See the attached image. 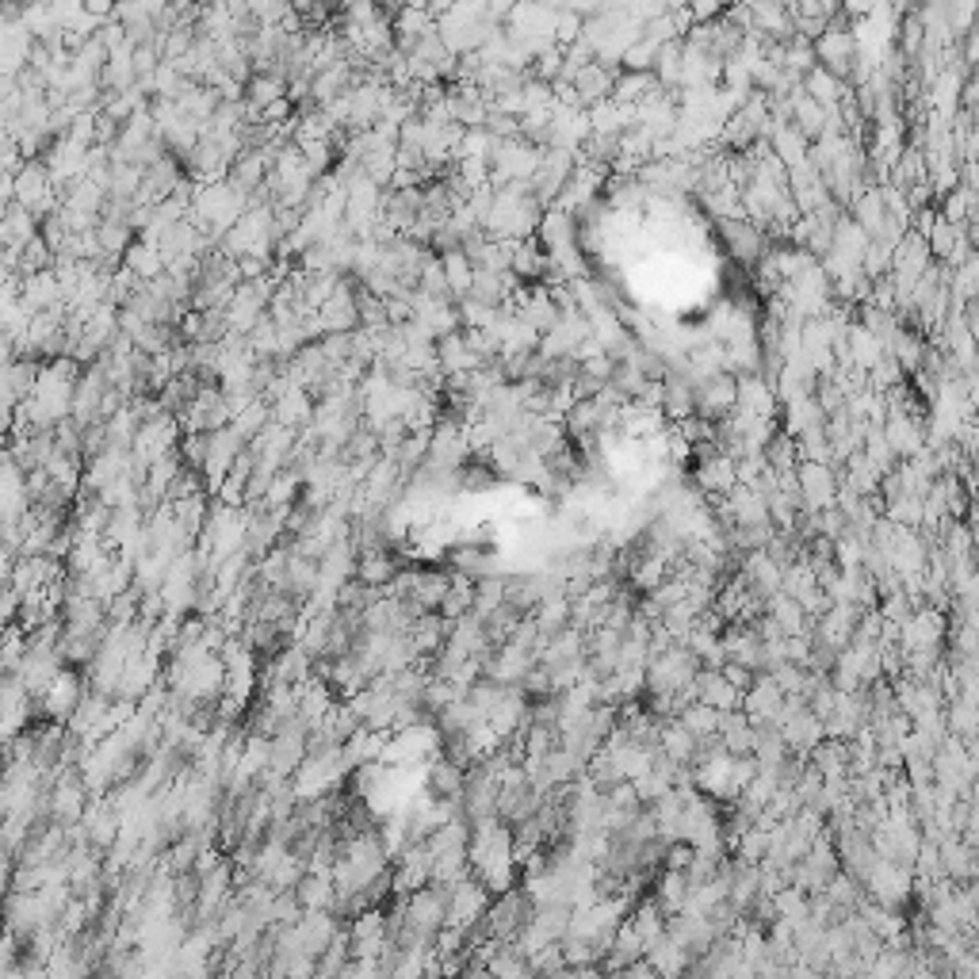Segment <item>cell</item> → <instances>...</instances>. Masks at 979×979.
Segmentation results:
<instances>
[{"mask_svg":"<svg viewBox=\"0 0 979 979\" xmlns=\"http://www.w3.org/2000/svg\"><path fill=\"white\" fill-rule=\"evenodd\" d=\"M467 868L490 896L517 888V854H513V826H505L502 818H483L471 823V842H467Z\"/></svg>","mask_w":979,"mask_h":979,"instance_id":"1","label":"cell"},{"mask_svg":"<svg viewBox=\"0 0 979 979\" xmlns=\"http://www.w3.org/2000/svg\"><path fill=\"white\" fill-rule=\"evenodd\" d=\"M528 918H532V899L525 896V888H509V892H502V896L490 899L486 918L475 930V938L513 945L521 938V930L528 926Z\"/></svg>","mask_w":979,"mask_h":979,"instance_id":"2","label":"cell"},{"mask_svg":"<svg viewBox=\"0 0 979 979\" xmlns=\"http://www.w3.org/2000/svg\"><path fill=\"white\" fill-rule=\"evenodd\" d=\"M399 918H402V926H410V930L418 934V938H425L429 945H433L436 934L444 930V918H449V888H441V884H425V888L402 896Z\"/></svg>","mask_w":979,"mask_h":979,"instance_id":"3","label":"cell"},{"mask_svg":"<svg viewBox=\"0 0 979 979\" xmlns=\"http://www.w3.org/2000/svg\"><path fill=\"white\" fill-rule=\"evenodd\" d=\"M486 907H490V892L475 880V876H467V880H460L449 888V918H444V926L471 938V934L483 926Z\"/></svg>","mask_w":979,"mask_h":979,"instance_id":"4","label":"cell"},{"mask_svg":"<svg viewBox=\"0 0 979 979\" xmlns=\"http://www.w3.org/2000/svg\"><path fill=\"white\" fill-rule=\"evenodd\" d=\"M910 892H915V873L907 865H896V861H876V868L865 880V899L892 910H899L910 899Z\"/></svg>","mask_w":979,"mask_h":979,"instance_id":"5","label":"cell"},{"mask_svg":"<svg viewBox=\"0 0 979 979\" xmlns=\"http://www.w3.org/2000/svg\"><path fill=\"white\" fill-rule=\"evenodd\" d=\"M796 483H800V513H818L826 509V505H834L838 471L826 467V463H800Z\"/></svg>","mask_w":979,"mask_h":979,"instance_id":"6","label":"cell"},{"mask_svg":"<svg viewBox=\"0 0 979 979\" xmlns=\"http://www.w3.org/2000/svg\"><path fill=\"white\" fill-rule=\"evenodd\" d=\"M399 570H402V563L391 547H364V552H357V570H352V578H357L360 586H368L371 594H387L391 581L399 578Z\"/></svg>","mask_w":979,"mask_h":979,"instance_id":"7","label":"cell"},{"mask_svg":"<svg viewBox=\"0 0 979 979\" xmlns=\"http://www.w3.org/2000/svg\"><path fill=\"white\" fill-rule=\"evenodd\" d=\"M693 406H697V418L704 421H723L734 413V375H728V371H720V375H708L704 383L693 387Z\"/></svg>","mask_w":979,"mask_h":979,"instance_id":"8","label":"cell"},{"mask_svg":"<svg viewBox=\"0 0 979 979\" xmlns=\"http://www.w3.org/2000/svg\"><path fill=\"white\" fill-rule=\"evenodd\" d=\"M463 776H467L463 765H455L449 754H436L421 770V792H429L433 800H444V804H460Z\"/></svg>","mask_w":979,"mask_h":979,"instance_id":"9","label":"cell"},{"mask_svg":"<svg viewBox=\"0 0 979 979\" xmlns=\"http://www.w3.org/2000/svg\"><path fill=\"white\" fill-rule=\"evenodd\" d=\"M693 455H700V460H697V490H704V497H712V502L728 497V490L734 486V460H731V455L715 452L712 444H708V449H697Z\"/></svg>","mask_w":979,"mask_h":979,"instance_id":"10","label":"cell"},{"mask_svg":"<svg viewBox=\"0 0 979 979\" xmlns=\"http://www.w3.org/2000/svg\"><path fill=\"white\" fill-rule=\"evenodd\" d=\"M884 441H888L892 455L903 463L910 455L926 449V418H910V413H888V421L880 425Z\"/></svg>","mask_w":979,"mask_h":979,"instance_id":"11","label":"cell"},{"mask_svg":"<svg viewBox=\"0 0 979 979\" xmlns=\"http://www.w3.org/2000/svg\"><path fill=\"white\" fill-rule=\"evenodd\" d=\"M776 410H781V402L762 375H734V413L739 418H776Z\"/></svg>","mask_w":979,"mask_h":979,"instance_id":"12","label":"cell"},{"mask_svg":"<svg viewBox=\"0 0 979 979\" xmlns=\"http://www.w3.org/2000/svg\"><path fill=\"white\" fill-rule=\"evenodd\" d=\"M643 965L651 968L658 979H681L689 968H693V952H689L681 941H673L670 934H662L658 941L647 945Z\"/></svg>","mask_w":979,"mask_h":979,"instance_id":"13","label":"cell"},{"mask_svg":"<svg viewBox=\"0 0 979 979\" xmlns=\"http://www.w3.org/2000/svg\"><path fill=\"white\" fill-rule=\"evenodd\" d=\"M781 704H784V693L776 689V681L770 678V673H758L754 686L742 693L739 712L746 715L750 723H776V715H781Z\"/></svg>","mask_w":979,"mask_h":979,"instance_id":"14","label":"cell"},{"mask_svg":"<svg viewBox=\"0 0 979 979\" xmlns=\"http://www.w3.org/2000/svg\"><path fill=\"white\" fill-rule=\"evenodd\" d=\"M693 700L697 704H708L715 712H734L742 704V693L723 678L720 670H697L693 678Z\"/></svg>","mask_w":979,"mask_h":979,"instance_id":"15","label":"cell"},{"mask_svg":"<svg viewBox=\"0 0 979 979\" xmlns=\"http://www.w3.org/2000/svg\"><path fill=\"white\" fill-rule=\"evenodd\" d=\"M723 238H728L731 257L742 260V265H762V257L773 249V245L765 241V234L754 230L746 218H739V223H723Z\"/></svg>","mask_w":979,"mask_h":979,"instance_id":"16","label":"cell"},{"mask_svg":"<svg viewBox=\"0 0 979 979\" xmlns=\"http://www.w3.org/2000/svg\"><path fill=\"white\" fill-rule=\"evenodd\" d=\"M612 81H616V70H605V65L589 62L586 70L578 73V78L570 81L574 96H578L581 112H589L594 104H601V100L612 96Z\"/></svg>","mask_w":979,"mask_h":979,"instance_id":"17","label":"cell"},{"mask_svg":"<svg viewBox=\"0 0 979 979\" xmlns=\"http://www.w3.org/2000/svg\"><path fill=\"white\" fill-rule=\"evenodd\" d=\"M123 268L138 284H154V280H162V276H165V257H162V249H157V241L138 238L131 249L123 253Z\"/></svg>","mask_w":979,"mask_h":979,"instance_id":"18","label":"cell"},{"mask_svg":"<svg viewBox=\"0 0 979 979\" xmlns=\"http://www.w3.org/2000/svg\"><path fill=\"white\" fill-rule=\"evenodd\" d=\"M686 899H689L686 873H673V868H666V873L655 880V892H651V903L658 907V915H662V918L681 915V910H686Z\"/></svg>","mask_w":979,"mask_h":979,"instance_id":"19","label":"cell"},{"mask_svg":"<svg viewBox=\"0 0 979 979\" xmlns=\"http://www.w3.org/2000/svg\"><path fill=\"white\" fill-rule=\"evenodd\" d=\"M849 210H854V215H849V218H854L861 230L868 234V241L880 238L884 223H888V210H884L880 188H865V192H861V196L854 199V204H849Z\"/></svg>","mask_w":979,"mask_h":979,"instance_id":"20","label":"cell"},{"mask_svg":"<svg viewBox=\"0 0 979 979\" xmlns=\"http://www.w3.org/2000/svg\"><path fill=\"white\" fill-rule=\"evenodd\" d=\"M639 960H643V941H639L628 926H620V930L612 934L609 949H605L601 965L609 968V972H624V968L639 965Z\"/></svg>","mask_w":979,"mask_h":979,"instance_id":"21","label":"cell"},{"mask_svg":"<svg viewBox=\"0 0 979 979\" xmlns=\"http://www.w3.org/2000/svg\"><path fill=\"white\" fill-rule=\"evenodd\" d=\"M624 926H628L631 934H636L639 941H643V952H647V945L651 941H658L666 934V918L658 915V907L651 899L647 903H636V907L628 910V918H624Z\"/></svg>","mask_w":979,"mask_h":979,"instance_id":"22","label":"cell"},{"mask_svg":"<svg viewBox=\"0 0 979 979\" xmlns=\"http://www.w3.org/2000/svg\"><path fill=\"white\" fill-rule=\"evenodd\" d=\"M765 616H773V624L784 631V636H807V628H812V620L804 616V609L784 594H776L765 601Z\"/></svg>","mask_w":979,"mask_h":979,"instance_id":"23","label":"cell"},{"mask_svg":"<svg viewBox=\"0 0 979 979\" xmlns=\"http://www.w3.org/2000/svg\"><path fill=\"white\" fill-rule=\"evenodd\" d=\"M823 421H826V418H823V410L815 406V399L784 402V429H781V433L796 441V436L812 433V429H818V425H823Z\"/></svg>","mask_w":979,"mask_h":979,"instance_id":"24","label":"cell"},{"mask_svg":"<svg viewBox=\"0 0 979 979\" xmlns=\"http://www.w3.org/2000/svg\"><path fill=\"white\" fill-rule=\"evenodd\" d=\"M846 92H849V84H842L838 78H831V73L818 70V65H815L812 73H804V96L815 100L818 107H838Z\"/></svg>","mask_w":979,"mask_h":979,"instance_id":"25","label":"cell"},{"mask_svg":"<svg viewBox=\"0 0 979 979\" xmlns=\"http://www.w3.org/2000/svg\"><path fill=\"white\" fill-rule=\"evenodd\" d=\"M505 578H509V574H486V578L475 581V605H471L475 620H486L490 612L505 605Z\"/></svg>","mask_w":979,"mask_h":979,"instance_id":"26","label":"cell"},{"mask_svg":"<svg viewBox=\"0 0 979 979\" xmlns=\"http://www.w3.org/2000/svg\"><path fill=\"white\" fill-rule=\"evenodd\" d=\"M678 723L693 734L697 742H704V739H715V731H720V712H715V708H708V704H697V700H693V704H686L678 712Z\"/></svg>","mask_w":979,"mask_h":979,"instance_id":"27","label":"cell"},{"mask_svg":"<svg viewBox=\"0 0 979 979\" xmlns=\"http://www.w3.org/2000/svg\"><path fill=\"white\" fill-rule=\"evenodd\" d=\"M765 467L773 471V475H792V471L800 467V452H796V441L792 436H784L781 429L773 433V441L765 444Z\"/></svg>","mask_w":979,"mask_h":979,"instance_id":"28","label":"cell"},{"mask_svg":"<svg viewBox=\"0 0 979 979\" xmlns=\"http://www.w3.org/2000/svg\"><path fill=\"white\" fill-rule=\"evenodd\" d=\"M436 260H441V268H444V280H449L452 299L460 302L463 295L471 291V280H475V268H471V260L463 257V249L444 253V257H436Z\"/></svg>","mask_w":979,"mask_h":979,"instance_id":"29","label":"cell"},{"mask_svg":"<svg viewBox=\"0 0 979 979\" xmlns=\"http://www.w3.org/2000/svg\"><path fill=\"white\" fill-rule=\"evenodd\" d=\"M471 605H475V581L452 574L449 594H444V601H441V609H436V612H441L444 620H460V616L471 612Z\"/></svg>","mask_w":979,"mask_h":979,"instance_id":"30","label":"cell"},{"mask_svg":"<svg viewBox=\"0 0 979 979\" xmlns=\"http://www.w3.org/2000/svg\"><path fill=\"white\" fill-rule=\"evenodd\" d=\"M655 58H658V47H655L651 39L631 42V47L620 54V65H624L620 73H651L655 70Z\"/></svg>","mask_w":979,"mask_h":979,"instance_id":"31","label":"cell"}]
</instances>
